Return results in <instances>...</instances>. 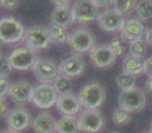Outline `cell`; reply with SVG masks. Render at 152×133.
Segmentation results:
<instances>
[{
  "label": "cell",
  "mask_w": 152,
  "mask_h": 133,
  "mask_svg": "<svg viewBox=\"0 0 152 133\" xmlns=\"http://www.w3.org/2000/svg\"><path fill=\"white\" fill-rule=\"evenodd\" d=\"M144 72L148 76V78H152V56L145 60Z\"/></svg>",
  "instance_id": "obj_34"
},
{
  "label": "cell",
  "mask_w": 152,
  "mask_h": 133,
  "mask_svg": "<svg viewBox=\"0 0 152 133\" xmlns=\"http://www.w3.org/2000/svg\"><path fill=\"white\" fill-rule=\"evenodd\" d=\"M58 111L63 116H76L80 113L82 104L78 95L74 93H67L59 95L56 102Z\"/></svg>",
  "instance_id": "obj_16"
},
{
  "label": "cell",
  "mask_w": 152,
  "mask_h": 133,
  "mask_svg": "<svg viewBox=\"0 0 152 133\" xmlns=\"http://www.w3.org/2000/svg\"><path fill=\"white\" fill-rule=\"evenodd\" d=\"M2 56H3V50H2V46L0 44V57H2Z\"/></svg>",
  "instance_id": "obj_40"
},
{
  "label": "cell",
  "mask_w": 152,
  "mask_h": 133,
  "mask_svg": "<svg viewBox=\"0 0 152 133\" xmlns=\"http://www.w3.org/2000/svg\"><path fill=\"white\" fill-rule=\"evenodd\" d=\"M150 131H152V121H151V123H150Z\"/></svg>",
  "instance_id": "obj_41"
},
{
  "label": "cell",
  "mask_w": 152,
  "mask_h": 133,
  "mask_svg": "<svg viewBox=\"0 0 152 133\" xmlns=\"http://www.w3.org/2000/svg\"><path fill=\"white\" fill-rule=\"evenodd\" d=\"M57 122L52 115L40 113L32 121V128L35 133H55Z\"/></svg>",
  "instance_id": "obj_18"
},
{
  "label": "cell",
  "mask_w": 152,
  "mask_h": 133,
  "mask_svg": "<svg viewBox=\"0 0 152 133\" xmlns=\"http://www.w3.org/2000/svg\"><path fill=\"white\" fill-rule=\"evenodd\" d=\"M56 132L58 133H80L79 122L75 116H63L57 121Z\"/></svg>",
  "instance_id": "obj_21"
},
{
  "label": "cell",
  "mask_w": 152,
  "mask_h": 133,
  "mask_svg": "<svg viewBox=\"0 0 152 133\" xmlns=\"http://www.w3.org/2000/svg\"><path fill=\"white\" fill-rule=\"evenodd\" d=\"M7 113V102L5 98L0 97V118L4 117Z\"/></svg>",
  "instance_id": "obj_35"
},
{
  "label": "cell",
  "mask_w": 152,
  "mask_h": 133,
  "mask_svg": "<svg viewBox=\"0 0 152 133\" xmlns=\"http://www.w3.org/2000/svg\"><path fill=\"white\" fill-rule=\"evenodd\" d=\"M55 133H58V132H55Z\"/></svg>",
  "instance_id": "obj_45"
},
{
  "label": "cell",
  "mask_w": 152,
  "mask_h": 133,
  "mask_svg": "<svg viewBox=\"0 0 152 133\" xmlns=\"http://www.w3.org/2000/svg\"><path fill=\"white\" fill-rule=\"evenodd\" d=\"M33 87L29 81L19 80L10 85L8 95L12 100L17 104H25L31 102Z\"/></svg>",
  "instance_id": "obj_15"
},
{
  "label": "cell",
  "mask_w": 152,
  "mask_h": 133,
  "mask_svg": "<svg viewBox=\"0 0 152 133\" xmlns=\"http://www.w3.org/2000/svg\"><path fill=\"white\" fill-rule=\"evenodd\" d=\"M31 70L36 80L42 84L54 83V81L61 74L59 64L54 60L46 58H39Z\"/></svg>",
  "instance_id": "obj_7"
},
{
  "label": "cell",
  "mask_w": 152,
  "mask_h": 133,
  "mask_svg": "<svg viewBox=\"0 0 152 133\" xmlns=\"http://www.w3.org/2000/svg\"><path fill=\"white\" fill-rule=\"evenodd\" d=\"M109 47L112 50V52L114 53V55L116 57H120L123 55L126 51V47L124 44L123 38L122 37H115L109 44Z\"/></svg>",
  "instance_id": "obj_29"
},
{
  "label": "cell",
  "mask_w": 152,
  "mask_h": 133,
  "mask_svg": "<svg viewBox=\"0 0 152 133\" xmlns=\"http://www.w3.org/2000/svg\"><path fill=\"white\" fill-rule=\"evenodd\" d=\"M1 133H18V132H15L12 130H5V131H2Z\"/></svg>",
  "instance_id": "obj_39"
},
{
  "label": "cell",
  "mask_w": 152,
  "mask_h": 133,
  "mask_svg": "<svg viewBox=\"0 0 152 133\" xmlns=\"http://www.w3.org/2000/svg\"><path fill=\"white\" fill-rule=\"evenodd\" d=\"M58 97L59 94L54 88L53 84L39 83L33 87L31 102L37 108L49 109L52 106L56 105Z\"/></svg>",
  "instance_id": "obj_4"
},
{
  "label": "cell",
  "mask_w": 152,
  "mask_h": 133,
  "mask_svg": "<svg viewBox=\"0 0 152 133\" xmlns=\"http://www.w3.org/2000/svg\"><path fill=\"white\" fill-rule=\"evenodd\" d=\"M136 12L142 21L152 19V0H140L136 6Z\"/></svg>",
  "instance_id": "obj_23"
},
{
  "label": "cell",
  "mask_w": 152,
  "mask_h": 133,
  "mask_svg": "<svg viewBox=\"0 0 152 133\" xmlns=\"http://www.w3.org/2000/svg\"><path fill=\"white\" fill-rule=\"evenodd\" d=\"M53 86H54V88L56 89V91L58 92L59 95L72 93V81H70V78L60 74V76L54 81Z\"/></svg>",
  "instance_id": "obj_24"
},
{
  "label": "cell",
  "mask_w": 152,
  "mask_h": 133,
  "mask_svg": "<svg viewBox=\"0 0 152 133\" xmlns=\"http://www.w3.org/2000/svg\"><path fill=\"white\" fill-rule=\"evenodd\" d=\"M93 3L97 6L98 8L99 7H107L110 4L114 3V0H92Z\"/></svg>",
  "instance_id": "obj_36"
},
{
  "label": "cell",
  "mask_w": 152,
  "mask_h": 133,
  "mask_svg": "<svg viewBox=\"0 0 152 133\" xmlns=\"http://www.w3.org/2000/svg\"><path fill=\"white\" fill-rule=\"evenodd\" d=\"M12 70L7 56L0 57V76H8Z\"/></svg>",
  "instance_id": "obj_30"
},
{
  "label": "cell",
  "mask_w": 152,
  "mask_h": 133,
  "mask_svg": "<svg viewBox=\"0 0 152 133\" xmlns=\"http://www.w3.org/2000/svg\"><path fill=\"white\" fill-rule=\"evenodd\" d=\"M120 33L123 39L132 42L134 40L142 39L146 33V27L142 20L129 19V20H125L120 30Z\"/></svg>",
  "instance_id": "obj_17"
},
{
  "label": "cell",
  "mask_w": 152,
  "mask_h": 133,
  "mask_svg": "<svg viewBox=\"0 0 152 133\" xmlns=\"http://www.w3.org/2000/svg\"><path fill=\"white\" fill-rule=\"evenodd\" d=\"M116 84L119 89H121L122 91H127V90L136 87V76L122 72L117 76Z\"/></svg>",
  "instance_id": "obj_25"
},
{
  "label": "cell",
  "mask_w": 152,
  "mask_h": 133,
  "mask_svg": "<svg viewBox=\"0 0 152 133\" xmlns=\"http://www.w3.org/2000/svg\"><path fill=\"white\" fill-rule=\"evenodd\" d=\"M72 0H51L55 7H69Z\"/></svg>",
  "instance_id": "obj_33"
},
{
  "label": "cell",
  "mask_w": 152,
  "mask_h": 133,
  "mask_svg": "<svg viewBox=\"0 0 152 133\" xmlns=\"http://www.w3.org/2000/svg\"><path fill=\"white\" fill-rule=\"evenodd\" d=\"M116 58L109 44L94 46L89 52V60L91 64L97 68H106L113 65Z\"/></svg>",
  "instance_id": "obj_12"
},
{
  "label": "cell",
  "mask_w": 152,
  "mask_h": 133,
  "mask_svg": "<svg viewBox=\"0 0 152 133\" xmlns=\"http://www.w3.org/2000/svg\"><path fill=\"white\" fill-rule=\"evenodd\" d=\"M7 57L12 69L17 71H26L32 69L37 60L39 59L36 51L24 44L15 48L8 54Z\"/></svg>",
  "instance_id": "obj_3"
},
{
  "label": "cell",
  "mask_w": 152,
  "mask_h": 133,
  "mask_svg": "<svg viewBox=\"0 0 152 133\" xmlns=\"http://www.w3.org/2000/svg\"><path fill=\"white\" fill-rule=\"evenodd\" d=\"M143 133H152V131H146V132H143Z\"/></svg>",
  "instance_id": "obj_42"
},
{
  "label": "cell",
  "mask_w": 152,
  "mask_h": 133,
  "mask_svg": "<svg viewBox=\"0 0 152 133\" xmlns=\"http://www.w3.org/2000/svg\"><path fill=\"white\" fill-rule=\"evenodd\" d=\"M137 3V0H114V8L122 15L130 14L136 9Z\"/></svg>",
  "instance_id": "obj_26"
},
{
  "label": "cell",
  "mask_w": 152,
  "mask_h": 133,
  "mask_svg": "<svg viewBox=\"0 0 152 133\" xmlns=\"http://www.w3.org/2000/svg\"><path fill=\"white\" fill-rule=\"evenodd\" d=\"M22 41L24 46L34 51L46 50L53 44L48 28L44 26H32L27 28Z\"/></svg>",
  "instance_id": "obj_5"
},
{
  "label": "cell",
  "mask_w": 152,
  "mask_h": 133,
  "mask_svg": "<svg viewBox=\"0 0 152 133\" xmlns=\"http://www.w3.org/2000/svg\"><path fill=\"white\" fill-rule=\"evenodd\" d=\"M0 5H1V0H0Z\"/></svg>",
  "instance_id": "obj_44"
},
{
  "label": "cell",
  "mask_w": 152,
  "mask_h": 133,
  "mask_svg": "<svg viewBox=\"0 0 152 133\" xmlns=\"http://www.w3.org/2000/svg\"><path fill=\"white\" fill-rule=\"evenodd\" d=\"M30 111L25 107H15L6 113V124L15 132L25 131L32 125Z\"/></svg>",
  "instance_id": "obj_10"
},
{
  "label": "cell",
  "mask_w": 152,
  "mask_h": 133,
  "mask_svg": "<svg viewBox=\"0 0 152 133\" xmlns=\"http://www.w3.org/2000/svg\"><path fill=\"white\" fill-rule=\"evenodd\" d=\"M85 61L80 54H72L62 60L59 64V69L62 76L67 78H77L85 71Z\"/></svg>",
  "instance_id": "obj_14"
},
{
  "label": "cell",
  "mask_w": 152,
  "mask_h": 133,
  "mask_svg": "<svg viewBox=\"0 0 152 133\" xmlns=\"http://www.w3.org/2000/svg\"><path fill=\"white\" fill-rule=\"evenodd\" d=\"M147 52V42L143 39L132 41L129 44V55L143 57Z\"/></svg>",
  "instance_id": "obj_28"
},
{
  "label": "cell",
  "mask_w": 152,
  "mask_h": 133,
  "mask_svg": "<svg viewBox=\"0 0 152 133\" xmlns=\"http://www.w3.org/2000/svg\"><path fill=\"white\" fill-rule=\"evenodd\" d=\"M112 120H113V122H114L115 125L124 126L130 122V120H132V115H130L129 111L119 107V108H117L114 110L113 116H112Z\"/></svg>",
  "instance_id": "obj_27"
},
{
  "label": "cell",
  "mask_w": 152,
  "mask_h": 133,
  "mask_svg": "<svg viewBox=\"0 0 152 133\" xmlns=\"http://www.w3.org/2000/svg\"><path fill=\"white\" fill-rule=\"evenodd\" d=\"M94 35L85 28H77L70 33L68 46L76 54H84L90 52L94 47Z\"/></svg>",
  "instance_id": "obj_8"
},
{
  "label": "cell",
  "mask_w": 152,
  "mask_h": 133,
  "mask_svg": "<svg viewBox=\"0 0 152 133\" xmlns=\"http://www.w3.org/2000/svg\"><path fill=\"white\" fill-rule=\"evenodd\" d=\"M82 106L86 109H97L102 105L106 99V90L97 81L84 85L78 93Z\"/></svg>",
  "instance_id": "obj_2"
},
{
  "label": "cell",
  "mask_w": 152,
  "mask_h": 133,
  "mask_svg": "<svg viewBox=\"0 0 152 133\" xmlns=\"http://www.w3.org/2000/svg\"><path fill=\"white\" fill-rule=\"evenodd\" d=\"M124 22L125 20H124L123 15L117 12L115 8L104 10L99 12L97 17L98 26L106 32L120 31Z\"/></svg>",
  "instance_id": "obj_13"
},
{
  "label": "cell",
  "mask_w": 152,
  "mask_h": 133,
  "mask_svg": "<svg viewBox=\"0 0 152 133\" xmlns=\"http://www.w3.org/2000/svg\"><path fill=\"white\" fill-rule=\"evenodd\" d=\"M76 22L70 7H55L50 15V23L61 27H69Z\"/></svg>",
  "instance_id": "obj_19"
},
{
  "label": "cell",
  "mask_w": 152,
  "mask_h": 133,
  "mask_svg": "<svg viewBox=\"0 0 152 133\" xmlns=\"http://www.w3.org/2000/svg\"><path fill=\"white\" fill-rule=\"evenodd\" d=\"M111 133H120V132H118V131H113V132H111Z\"/></svg>",
  "instance_id": "obj_43"
},
{
  "label": "cell",
  "mask_w": 152,
  "mask_h": 133,
  "mask_svg": "<svg viewBox=\"0 0 152 133\" xmlns=\"http://www.w3.org/2000/svg\"><path fill=\"white\" fill-rule=\"evenodd\" d=\"M0 133H1V132H0Z\"/></svg>",
  "instance_id": "obj_46"
},
{
  "label": "cell",
  "mask_w": 152,
  "mask_h": 133,
  "mask_svg": "<svg viewBox=\"0 0 152 133\" xmlns=\"http://www.w3.org/2000/svg\"><path fill=\"white\" fill-rule=\"evenodd\" d=\"M145 91L148 94H152V78H148V80L145 81Z\"/></svg>",
  "instance_id": "obj_38"
},
{
  "label": "cell",
  "mask_w": 152,
  "mask_h": 133,
  "mask_svg": "<svg viewBox=\"0 0 152 133\" xmlns=\"http://www.w3.org/2000/svg\"><path fill=\"white\" fill-rule=\"evenodd\" d=\"M145 41L147 42L148 46L152 47V28L146 30V33H145Z\"/></svg>",
  "instance_id": "obj_37"
},
{
  "label": "cell",
  "mask_w": 152,
  "mask_h": 133,
  "mask_svg": "<svg viewBox=\"0 0 152 133\" xmlns=\"http://www.w3.org/2000/svg\"><path fill=\"white\" fill-rule=\"evenodd\" d=\"M20 0H1V6L7 10H15L18 8Z\"/></svg>",
  "instance_id": "obj_32"
},
{
  "label": "cell",
  "mask_w": 152,
  "mask_h": 133,
  "mask_svg": "<svg viewBox=\"0 0 152 133\" xmlns=\"http://www.w3.org/2000/svg\"><path fill=\"white\" fill-rule=\"evenodd\" d=\"M145 67V59L143 57H137V56H126L122 61V71L124 73L132 74V76H138V74L144 72Z\"/></svg>",
  "instance_id": "obj_20"
},
{
  "label": "cell",
  "mask_w": 152,
  "mask_h": 133,
  "mask_svg": "<svg viewBox=\"0 0 152 133\" xmlns=\"http://www.w3.org/2000/svg\"><path fill=\"white\" fill-rule=\"evenodd\" d=\"M50 33L51 39H52L53 44H68V39H69L70 33H68L67 29L65 27H61L58 25L54 24H49L47 26Z\"/></svg>",
  "instance_id": "obj_22"
},
{
  "label": "cell",
  "mask_w": 152,
  "mask_h": 133,
  "mask_svg": "<svg viewBox=\"0 0 152 133\" xmlns=\"http://www.w3.org/2000/svg\"><path fill=\"white\" fill-rule=\"evenodd\" d=\"M26 28L20 20L14 17H4L0 19V42L14 44L22 41Z\"/></svg>",
  "instance_id": "obj_1"
},
{
  "label": "cell",
  "mask_w": 152,
  "mask_h": 133,
  "mask_svg": "<svg viewBox=\"0 0 152 133\" xmlns=\"http://www.w3.org/2000/svg\"><path fill=\"white\" fill-rule=\"evenodd\" d=\"M79 127L82 132L96 133L104 128V116L97 109H86L78 118Z\"/></svg>",
  "instance_id": "obj_11"
},
{
  "label": "cell",
  "mask_w": 152,
  "mask_h": 133,
  "mask_svg": "<svg viewBox=\"0 0 152 133\" xmlns=\"http://www.w3.org/2000/svg\"><path fill=\"white\" fill-rule=\"evenodd\" d=\"M10 85L12 84L7 76H0V97L4 98L6 95H8Z\"/></svg>",
  "instance_id": "obj_31"
},
{
  "label": "cell",
  "mask_w": 152,
  "mask_h": 133,
  "mask_svg": "<svg viewBox=\"0 0 152 133\" xmlns=\"http://www.w3.org/2000/svg\"><path fill=\"white\" fill-rule=\"evenodd\" d=\"M76 22L80 24H89L94 20H97L99 15L98 7L92 0H76L72 7Z\"/></svg>",
  "instance_id": "obj_9"
},
{
  "label": "cell",
  "mask_w": 152,
  "mask_h": 133,
  "mask_svg": "<svg viewBox=\"0 0 152 133\" xmlns=\"http://www.w3.org/2000/svg\"><path fill=\"white\" fill-rule=\"evenodd\" d=\"M118 104L119 107L129 113H138L146 105L145 92L137 87L127 91H122L118 97Z\"/></svg>",
  "instance_id": "obj_6"
}]
</instances>
